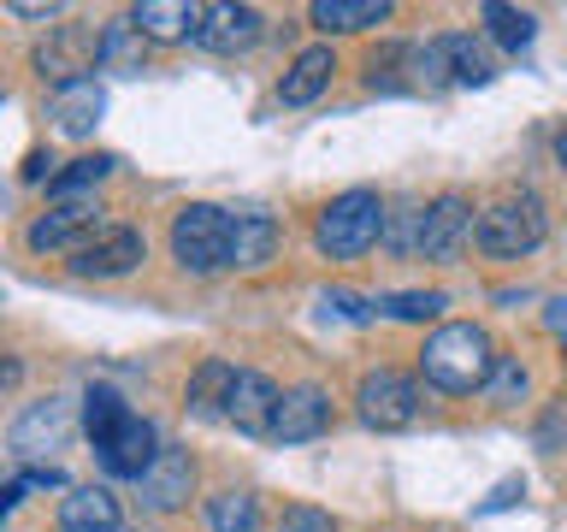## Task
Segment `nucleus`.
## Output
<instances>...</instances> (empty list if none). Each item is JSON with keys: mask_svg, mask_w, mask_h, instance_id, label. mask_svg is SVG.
I'll return each instance as SVG.
<instances>
[{"mask_svg": "<svg viewBox=\"0 0 567 532\" xmlns=\"http://www.w3.org/2000/svg\"><path fill=\"white\" fill-rule=\"evenodd\" d=\"M331 432V397L319 385H296L278 397V415H272V438L278 443H313Z\"/></svg>", "mask_w": 567, "mask_h": 532, "instance_id": "4468645a", "label": "nucleus"}, {"mask_svg": "<svg viewBox=\"0 0 567 532\" xmlns=\"http://www.w3.org/2000/svg\"><path fill=\"white\" fill-rule=\"evenodd\" d=\"M18 379H24V361L0 349V397H7V390H18Z\"/></svg>", "mask_w": 567, "mask_h": 532, "instance_id": "72a5a7b5", "label": "nucleus"}, {"mask_svg": "<svg viewBox=\"0 0 567 532\" xmlns=\"http://www.w3.org/2000/svg\"><path fill=\"white\" fill-rule=\"evenodd\" d=\"M35 65H42V78L53 89L89 78V71L101 65V30L95 24H53L48 42L35 48Z\"/></svg>", "mask_w": 567, "mask_h": 532, "instance_id": "6e6552de", "label": "nucleus"}, {"mask_svg": "<svg viewBox=\"0 0 567 532\" xmlns=\"http://www.w3.org/2000/svg\"><path fill=\"white\" fill-rule=\"evenodd\" d=\"M65 7H53V0H12V18H60Z\"/></svg>", "mask_w": 567, "mask_h": 532, "instance_id": "473e14b6", "label": "nucleus"}, {"mask_svg": "<svg viewBox=\"0 0 567 532\" xmlns=\"http://www.w3.org/2000/svg\"><path fill=\"white\" fill-rule=\"evenodd\" d=\"M207 532H260L255 491H219V497H207Z\"/></svg>", "mask_w": 567, "mask_h": 532, "instance_id": "bb28decb", "label": "nucleus"}, {"mask_svg": "<svg viewBox=\"0 0 567 532\" xmlns=\"http://www.w3.org/2000/svg\"><path fill=\"white\" fill-rule=\"evenodd\" d=\"M106 113V89L95 78H78V83H60L48 95V119L60 136H95V124Z\"/></svg>", "mask_w": 567, "mask_h": 532, "instance_id": "dca6fc26", "label": "nucleus"}, {"mask_svg": "<svg viewBox=\"0 0 567 532\" xmlns=\"http://www.w3.org/2000/svg\"><path fill=\"white\" fill-rule=\"evenodd\" d=\"M71 432H78V408H71L65 397H42V402H30L24 415L12 420L7 443H12L18 461H48L53 450L71 443Z\"/></svg>", "mask_w": 567, "mask_h": 532, "instance_id": "0eeeda50", "label": "nucleus"}, {"mask_svg": "<svg viewBox=\"0 0 567 532\" xmlns=\"http://www.w3.org/2000/svg\"><path fill=\"white\" fill-rule=\"evenodd\" d=\"M556 166L567 172V124H561V131H556Z\"/></svg>", "mask_w": 567, "mask_h": 532, "instance_id": "c9c22d12", "label": "nucleus"}, {"mask_svg": "<svg viewBox=\"0 0 567 532\" xmlns=\"http://www.w3.org/2000/svg\"><path fill=\"white\" fill-rule=\"evenodd\" d=\"M278 397L284 390L255 367H237L230 379V397H225V420L237 426L243 438H272V415H278Z\"/></svg>", "mask_w": 567, "mask_h": 532, "instance_id": "ddd939ff", "label": "nucleus"}, {"mask_svg": "<svg viewBox=\"0 0 567 532\" xmlns=\"http://www.w3.org/2000/svg\"><path fill=\"white\" fill-rule=\"evenodd\" d=\"M473 237V202L461 190H443L437 202H425L420 213V255L425 260H437V266H450L461 248H467Z\"/></svg>", "mask_w": 567, "mask_h": 532, "instance_id": "1a4fd4ad", "label": "nucleus"}, {"mask_svg": "<svg viewBox=\"0 0 567 532\" xmlns=\"http://www.w3.org/2000/svg\"><path fill=\"white\" fill-rule=\"evenodd\" d=\"M354 402H361V420L372 426V432H408V426H420V415H425L420 379H408V372H396V367L367 372L361 390H354Z\"/></svg>", "mask_w": 567, "mask_h": 532, "instance_id": "423d86ee", "label": "nucleus"}, {"mask_svg": "<svg viewBox=\"0 0 567 532\" xmlns=\"http://www.w3.org/2000/svg\"><path fill=\"white\" fill-rule=\"evenodd\" d=\"M95 213H101V207H95V195H83V202H53L42 219L24 231V243L35 248V255H53V248H71V255H78V248L101 231Z\"/></svg>", "mask_w": 567, "mask_h": 532, "instance_id": "9b49d317", "label": "nucleus"}, {"mask_svg": "<svg viewBox=\"0 0 567 532\" xmlns=\"http://www.w3.org/2000/svg\"><path fill=\"white\" fill-rule=\"evenodd\" d=\"M60 532H124L118 497L106 485H71L60 503Z\"/></svg>", "mask_w": 567, "mask_h": 532, "instance_id": "f3484780", "label": "nucleus"}, {"mask_svg": "<svg viewBox=\"0 0 567 532\" xmlns=\"http://www.w3.org/2000/svg\"><path fill=\"white\" fill-rule=\"evenodd\" d=\"M230 379H237V367L230 361H202L189 372V385H184V408L195 420H225V397H230Z\"/></svg>", "mask_w": 567, "mask_h": 532, "instance_id": "412c9836", "label": "nucleus"}, {"mask_svg": "<svg viewBox=\"0 0 567 532\" xmlns=\"http://www.w3.org/2000/svg\"><path fill=\"white\" fill-rule=\"evenodd\" d=\"M384 319H402V326H425V319H437L443 308H450V296L443 290H390L372 301Z\"/></svg>", "mask_w": 567, "mask_h": 532, "instance_id": "cd10ccee", "label": "nucleus"}, {"mask_svg": "<svg viewBox=\"0 0 567 532\" xmlns=\"http://www.w3.org/2000/svg\"><path fill=\"white\" fill-rule=\"evenodd\" d=\"M478 18H485V35H491V42L508 48V53L532 48V35H538V18L520 12V7H503V0H485V7H478Z\"/></svg>", "mask_w": 567, "mask_h": 532, "instance_id": "5701e85b", "label": "nucleus"}, {"mask_svg": "<svg viewBox=\"0 0 567 532\" xmlns=\"http://www.w3.org/2000/svg\"><path fill=\"white\" fill-rule=\"evenodd\" d=\"M544 326H549V331H567V296H556V301H549Z\"/></svg>", "mask_w": 567, "mask_h": 532, "instance_id": "f704fd0d", "label": "nucleus"}, {"mask_svg": "<svg viewBox=\"0 0 567 532\" xmlns=\"http://www.w3.org/2000/svg\"><path fill=\"white\" fill-rule=\"evenodd\" d=\"M278 255V219L260 207H243L230 213V266H243V273H255Z\"/></svg>", "mask_w": 567, "mask_h": 532, "instance_id": "a211bd4d", "label": "nucleus"}, {"mask_svg": "<svg viewBox=\"0 0 567 532\" xmlns=\"http://www.w3.org/2000/svg\"><path fill=\"white\" fill-rule=\"evenodd\" d=\"M260 12L255 7H202V24H195L189 42L207 48V53H243L260 42Z\"/></svg>", "mask_w": 567, "mask_h": 532, "instance_id": "2eb2a0df", "label": "nucleus"}, {"mask_svg": "<svg viewBox=\"0 0 567 532\" xmlns=\"http://www.w3.org/2000/svg\"><path fill=\"white\" fill-rule=\"evenodd\" d=\"M278 532H337L331 526V514L326 509H313V503H290L278 514Z\"/></svg>", "mask_w": 567, "mask_h": 532, "instance_id": "7c9ffc66", "label": "nucleus"}, {"mask_svg": "<svg viewBox=\"0 0 567 532\" xmlns=\"http://www.w3.org/2000/svg\"><path fill=\"white\" fill-rule=\"evenodd\" d=\"M526 497V479H503V485H496L485 503H478V514H496V509H514Z\"/></svg>", "mask_w": 567, "mask_h": 532, "instance_id": "2f4dec72", "label": "nucleus"}, {"mask_svg": "<svg viewBox=\"0 0 567 532\" xmlns=\"http://www.w3.org/2000/svg\"><path fill=\"white\" fill-rule=\"evenodd\" d=\"M384 202H379V190H343V195H331L326 213H319V225H313V243H319V255L326 260H361L372 243L384 237Z\"/></svg>", "mask_w": 567, "mask_h": 532, "instance_id": "7ed1b4c3", "label": "nucleus"}, {"mask_svg": "<svg viewBox=\"0 0 567 532\" xmlns=\"http://www.w3.org/2000/svg\"><path fill=\"white\" fill-rule=\"evenodd\" d=\"M319 308L337 314V319H349V326H367V319H372V301L354 296V290H326V296H319Z\"/></svg>", "mask_w": 567, "mask_h": 532, "instance_id": "c756f323", "label": "nucleus"}, {"mask_svg": "<svg viewBox=\"0 0 567 532\" xmlns=\"http://www.w3.org/2000/svg\"><path fill=\"white\" fill-rule=\"evenodd\" d=\"M131 24L148 42H189L202 24V7L195 0H142V7H131Z\"/></svg>", "mask_w": 567, "mask_h": 532, "instance_id": "6ab92c4d", "label": "nucleus"}, {"mask_svg": "<svg viewBox=\"0 0 567 532\" xmlns=\"http://www.w3.org/2000/svg\"><path fill=\"white\" fill-rule=\"evenodd\" d=\"M142 53H148V35H142L131 18L101 24V65L106 71H142Z\"/></svg>", "mask_w": 567, "mask_h": 532, "instance_id": "393cba45", "label": "nucleus"}, {"mask_svg": "<svg viewBox=\"0 0 567 532\" xmlns=\"http://www.w3.org/2000/svg\"><path fill=\"white\" fill-rule=\"evenodd\" d=\"M331 71H337V53H331V48H301L296 65L284 71V83H278V101H284V106L319 101V95H326V83H331Z\"/></svg>", "mask_w": 567, "mask_h": 532, "instance_id": "aec40b11", "label": "nucleus"}, {"mask_svg": "<svg viewBox=\"0 0 567 532\" xmlns=\"http://www.w3.org/2000/svg\"><path fill=\"white\" fill-rule=\"evenodd\" d=\"M443 48H450V71H455V83L485 89V83L496 78V60H491V48L478 42V35L455 30V35H443Z\"/></svg>", "mask_w": 567, "mask_h": 532, "instance_id": "b1692460", "label": "nucleus"}, {"mask_svg": "<svg viewBox=\"0 0 567 532\" xmlns=\"http://www.w3.org/2000/svg\"><path fill=\"white\" fill-rule=\"evenodd\" d=\"M136 491H142V509H154V514L184 509L189 497H195V456L177 450V443H159L154 468L136 479Z\"/></svg>", "mask_w": 567, "mask_h": 532, "instance_id": "f8f14e48", "label": "nucleus"}, {"mask_svg": "<svg viewBox=\"0 0 567 532\" xmlns=\"http://www.w3.org/2000/svg\"><path fill=\"white\" fill-rule=\"evenodd\" d=\"M496 372V344L485 326L473 319H455V326H437L420 349V379L432 390H450V397H467V390H485Z\"/></svg>", "mask_w": 567, "mask_h": 532, "instance_id": "f03ea898", "label": "nucleus"}, {"mask_svg": "<svg viewBox=\"0 0 567 532\" xmlns=\"http://www.w3.org/2000/svg\"><path fill=\"white\" fill-rule=\"evenodd\" d=\"M308 18L319 30H337V35H349V30H372V24H384L390 18V0H313Z\"/></svg>", "mask_w": 567, "mask_h": 532, "instance_id": "4be33fe9", "label": "nucleus"}, {"mask_svg": "<svg viewBox=\"0 0 567 532\" xmlns=\"http://www.w3.org/2000/svg\"><path fill=\"white\" fill-rule=\"evenodd\" d=\"M526 367L520 361H514V355H496V372H491V385H485V397L491 402H520L526 397Z\"/></svg>", "mask_w": 567, "mask_h": 532, "instance_id": "c85d7f7f", "label": "nucleus"}, {"mask_svg": "<svg viewBox=\"0 0 567 532\" xmlns=\"http://www.w3.org/2000/svg\"><path fill=\"white\" fill-rule=\"evenodd\" d=\"M172 260L195 278H213L230 266V213L213 202H189L172 219Z\"/></svg>", "mask_w": 567, "mask_h": 532, "instance_id": "39448f33", "label": "nucleus"}, {"mask_svg": "<svg viewBox=\"0 0 567 532\" xmlns=\"http://www.w3.org/2000/svg\"><path fill=\"white\" fill-rule=\"evenodd\" d=\"M544 237H549V213H544V202L532 190L503 195V202H491L473 219V243H478V255H491V260H520Z\"/></svg>", "mask_w": 567, "mask_h": 532, "instance_id": "20e7f679", "label": "nucleus"}, {"mask_svg": "<svg viewBox=\"0 0 567 532\" xmlns=\"http://www.w3.org/2000/svg\"><path fill=\"white\" fill-rule=\"evenodd\" d=\"M142 255H148V243H142L136 225H101L95 237L71 255V273L78 278H124L142 266Z\"/></svg>", "mask_w": 567, "mask_h": 532, "instance_id": "9d476101", "label": "nucleus"}, {"mask_svg": "<svg viewBox=\"0 0 567 532\" xmlns=\"http://www.w3.org/2000/svg\"><path fill=\"white\" fill-rule=\"evenodd\" d=\"M106 172H113V154H83V160H71L65 172L48 177V195H53V202H83Z\"/></svg>", "mask_w": 567, "mask_h": 532, "instance_id": "a878e982", "label": "nucleus"}, {"mask_svg": "<svg viewBox=\"0 0 567 532\" xmlns=\"http://www.w3.org/2000/svg\"><path fill=\"white\" fill-rule=\"evenodd\" d=\"M83 432H89V450H95L106 479H142L159 456V432L106 385H95L83 397Z\"/></svg>", "mask_w": 567, "mask_h": 532, "instance_id": "f257e3e1", "label": "nucleus"}]
</instances>
